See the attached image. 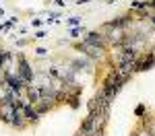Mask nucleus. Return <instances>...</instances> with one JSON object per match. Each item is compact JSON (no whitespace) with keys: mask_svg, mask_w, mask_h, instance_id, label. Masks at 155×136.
I'll use <instances>...</instances> for the list:
<instances>
[{"mask_svg":"<svg viewBox=\"0 0 155 136\" xmlns=\"http://www.w3.org/2000/svg\"><path fill=\"white\" fill-rule=\"evenodd\" d=\"M4 85H6V89L11 91L12 95H17V97L23 93V89L27 87V85H25V81L17 72H15V74H6V76H4Z\"/></svg>","mask_w":155,"mask_h":136,"instance_id":"1","label":"nucleus"},{"mask_svg":"<svg viewBox=\"0 0 155 136\" xmlns=\"http://www.w3.org/2000/svg\"><path fill=\"white\" fill-rule=\"evenodd\" d=\"M17 60H19V68H17V74L21 76L25 81V85H29L31 81H33V70H31V66H29V62L25 60L23 54H17Z\"/></svg>","mask_w":155,"mask_h":136,"instance_id":"2","label":"nucleus"},{"mask_svg":"<svg viewBox=\"0 0 155 136\" xmlns=\"http://www.w3.org/2000/svg\"><path fill=\"white\" fill-rule=\"evenodd\" d=\"M87 46H93V48H101V49H107V41L106 37L101 35L99 31H91V33H87L83 39Z\"/></svg>","mask_w":155,"mask_h":136,"instance_id":"3","label":"nucleus"},{"mask_svg":"<svg viewBox=\"0 0 155 136\" xmlns=\"http://www.w3.org/2000/svg\"><path fill=\"white\" fill-rule=\"evenodd\" d=\"M21 111H23V118L29 124H37V122H39V113H37L35 105H33V103H29V99H25L23 109H21Z\"/></svg>","mask_w":155,"mask_h":136,"instance_id":"4","label":"nucleus"},{"mask_svg":"<svg viewBox=\"0 0 155 136\" xmlns=\"http://www.w3.org/2000/svg\"><path fill=\"white\" fill-rule=\"evenodd\" d=\"M25 91H27V99H29V103H37V101H41V89H39V87L27 85V87H25Z\"/></svg>","mask_w":155,"mask_h":136,"instance_id":"5","label":"nucleus"},{"mask_svg":"<svg viewBox=\"0 0 155 136\" xmlns=\"http://www.w3.org/2000/svg\"><path fill=\"white\" fill-rule=\"evenodd\" d=\"M128 23H130V17H118V19H114V21H110L106 25L107 27H114V29H122V27H126Z\"/></svg>","mask_w":155,"mask_h":136,"instance_id":"6","label":"nucleus"},{"mask_svg":"<svg viewBox=\"0 0 155 136\" xmlns=\"http://www.w3.org/2000/svg\"><path fill=\"white\" fill-rule=\"evenodd\" d=\"M33 105H35V109H37V113H39V115L48 113V111H50V107H52V105H50L48 101H37V103H33Z\"/></svg>","mask_w":155,"mask_h":136,"instance_id":"7","label":"nucleus"},{"mask_svg":"<svg viewBox=\"0 0 155 136\" xmlns=\"http://www.w3.org/2000/svg\"><path fill=\"white\" fill-rule=\"evenodd\" d=\"M68 103H71L72 109H77V107H79V97H77V95H74V97H71V99H68Z\"/></svg>","mask_w":155,"mask_h":136,"instance_id":"8","label":"nucleus"},{"mask_svg":"<svg viewBox=\"0 0 155 136\" xmlns=\"http://www.w3.org/2000/svg\"><path fill=\"white\" fill-rule=\"evenodd\" d=\"M79 23H81V17H71V19H68V25H71V27H77Z\"/></svg>","mask_w":155,"mask_h":136,"instance_id":"9","label":"nucleus"},{"mask_svg":"<svg viewBox=\"0 0 155 136\" xmlns=\"http://www.w3.org/2000/svg\"><path fill=\"white\" fill-rule=\"evenodd\" d=\"M35 54H37V56H46V54H48V49H46V48H37Z\"/></svg>","mask_w":155,"mask_h":136,"instance_id":"10","label":"nucleus"},{"mask_svg":"<svg viewBox=\"0 0 155 136\" xmlns=\"http://www.w3.org/2000/svg\"><path fill=\"white\" fill-rule=\"evenodd\" d=\"M79 31H81L79 27H72L71 29V37H79Z\"/></svg>","mask_w":155,"mask_h":136,"instance_id":"11","label":"nucleus"},{"mask_svg":"<svg viewBox=\"0 0 155 136\" xmlns=\"http://www.w3.org/2000/svg\"><path fill=\"white\" fill-rule=\"evenodd\" d=\"M35 37H37V39H44V37H46V31H37Z\"/></svg>","mask_w":155,"mask_h":136,"instance_id":"12","label":"nucleus"},{"mask_svg":"<svg viewBox=\"0 0 155 136\" xmlns=\"http://www.w3.org/2000/svg\"><path fill=\"white\" fill-rule=\"evenodd\" d=\"M143 113H145V107H143V105H139V107H137V115H143Z\"/></svg>","mask_w":155,"mask_h":136,"instance_id":"13","label":"nucleus"},{"mask_svg":"<svg viewBox=\"0 0 155 136\" xmlns=\"http://www.w3.org/2000/svg\"><path fill=\"white\" fill-rule=\"evenodd\" d=\"M85 2H89V0H79V4H85Z\"/></svg>","mask_w":155,"mask_h":136,"instance_id":"14","label":"nucleus"},{"mask_svg":"<svg viewBox=\"0 0 155 136\" xmlns=\"http://www.w3.org/2000/svg\"><path fill=\"white\" fill-rule=\"evenodd\" d=\"M151 2H153V0H151Z\"/></svg>","mask_w":155,"mask_h":136,"instance_id":"15","label":"nucleus"}]
</instances>
